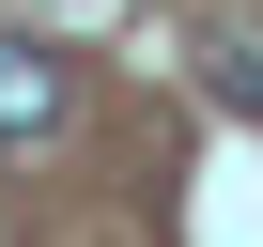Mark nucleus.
I'll use <instances>...</instances> for the list:
<instances>
[{
	"mask_svg": "<svg viewBox=\"0 0 263 247\" xmlns=\"http://www.w3.org/2000/svg\"><path fill=\"white\" fill-rule=\"evenodd\" d=\"M62 108H78V62H62L47 31H0V155L62 139Z\"/></svg>",
	"mask_w": 263,
	"mask_h": 247,
	"instance_id": "nucleus-1",
	"label": "nucleus"
},
{
	"mask_svg": "<svg viewBox=\"0 0 263 247\" xmlns=\"http://www.w3.org/2000/svg\"><path fill=\"white\" fill-rule=\"evenodd\" d=\"M201 77H217V108H248V123H263V31H217V47H201Z\"/></svg>",
	"mask_w": 263,
	"mask_h": 247,
	"instance_id": "nucleus-2",
	"label": "nucleus"
}]
</instances>
